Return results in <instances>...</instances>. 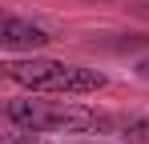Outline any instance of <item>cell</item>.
<instances>
[{"mask_svg": "<svg viewBox=\"0 0 149 144\" xmlns=\"http://www.w3.org/2000/svg\"><path fill=\"white\" fill-rule=\"evenodd\" d=\"M8 80L20 84L28 92H49V96H89L105 88V72L81 68V64H65V60H12L4 64Z\"/></svg>", "mask_w": 149, "mask_h": 144, "instance_id": "1", "label": "cell"}, {"mask_svg": "<svg viewBox=\"0 0 149 144\" xmlns=\"http://www.w3.org/2000/svg\"><path fill=\"white\" fill-rule=\"evenodd\" d=\"M8 120L28 132H109L113 120L89 108V104H65V100H12Z\"/></svg>", "mask_w": 149, "mask_h": 144, "instance_id": "2", "label": "cell"}, {"mask_svg": "<svg viewBox=\"0 0 149 144\" xmlns=\"http://www.w3.org/2000/svg\"><path fill=\"white\" fill-rule=\"evenodd\" d=\"M52 36L45 28H36V24L20 20V16H4V48H45Z\"/></svg>", "mask_w": 149, "mask_h": 144, "instance_id": "3", "label": "cell"}, {"mask_svg": "<svg viewBox=\"0 0 149 144\" xmlns=\"http://www.w3.org/2000/svg\"><path fill=\"white\" fill-rule=\"evenodd\" d=\"M137 68H141V76H145V80H149V60H141V64H137Z\"/></svg>", "mask_w": 149, "mask_h": 144, "instance_id": "4", "label": "cell"}]
</instances>
